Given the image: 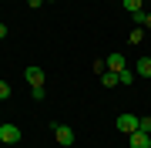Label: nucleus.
Wrapping results in <instances>:
<instances>
[{
	"instance_id": "obj_10",
	"label": "nucleus",
	"mask_w": 151,
	"mask_h": 148,
	"mask_svg": "<svg viewBox=\"0 0 151 148\" xmlns=\"http://www.w3.org/2000/svg\"><path fill=\"white\" fill-rule=\"evenodd\" d=\"M134 24H138V27H145V30H151V14H145V10L134 14Z\"/></svg>"
},
{
	"instance_id": "obj_5",
	"label": "nucleus",
	"mask_w": 151,
	"mask_h": 148,
	"mask_svg": "<svg viewBox=\"0 0 151 148\" xmlns=\"http://www.w3.org/2000/svg\"><path fill=\"white\" fill-rule=\"evenodd\" d=\"M104 64H108V71H114V74H121L124 67H128V64H124V54H108Z\"/></svg>"
},
{
	"instance_id": "obj_11",
	"label": "nucleus",
	"mask_w": 151,
	"mask_h": 148,
	"mask_svg": "<svg viewBox=\"0 0 151 148\" xmlns=\"http://www.w3.org/2000/svg\"><path fill=\"white\" fill-rule=\"evenodd\" d=\"M128 40H131V44H141V40H145V27H134L128 34Z\"/></svg>"
},
{
	"instance_id": "obj_13",
	"label": "nucleus",
	"mask_w": 151,
	"mask_h": 148,
	"mask_svg": "<svg viewBox=\"0 0 151 148\" xmlns=\"http://www.w3.org/2000/svg\"><path fill=\"white\" fill-rule=\"evenodd\" d=\"M7 98H10V84L0 81V101H7Z\"/></svg>"
},
{
	"instance_id": "obj_4",
	"label": "nucleus",
	"mask_w": 151,
	"mask_h": 148,
	"mask_svg": "<svg viewBox=\"0 0 151 148\" xmlns=\"http://www.w3.org/2000/svg\"><path fill=\"white\" fill-rule=\"evenodd\" d=\"M24 77L30 81V88H44V71H40L37 64H30L27 71H24Z\"/></svg>"
},
{
	"instance_id": "obj_15",
	"label": "nucleus",
	"mask_w": 151,
	"mask_h": 148,
	"mask_svg": "<svg viewBox=\"0 0 151 148\" xmlns=\"http://www.w3.org/2000/svg\"><path fill=\"white\" fill-rule=\"evenodd\" d=\"M30 98L34 101H44V88H30Z\"/></svg>"
},
{
	"instance_id": "obj_8",
	"label": "nucleus",
	"mask_w": 151,
	"mask_h": 148,
	"mask_svg": "<svg viewBox=\"0 0 151 148\" xmlns=\"http://www.w3.org/2000/svg\"><path fill=\"white\" fill-rule=\"evenodd\" d=\"M134 71H138L141 77H151V57H141V61H138V67H134Z\"/></svg>"
},
{
	"instance_id": "obj_2",
	"label": "nucleus",
	"mask_w": 151,
	"mask_h": 148,
	"mask_svg": "<svg viewBox=\"0 0 151 148\" xmlns=\"http://www.w3.org/2000/svg\"><path fill=\"white\" fill-rule=\"evenodd\" d=\"M0 142L4 145H17L20 142V128L17 125H0Z\"/></svg>"
},
{
	"instance_id": "obj_7",
	"label": "nucleus",
	"mask_w": 151,
	"mask_h": 148,
	"mask_svg": "<svg viewBox=\"0 0 151 148\" xmlns=\"http://www.w3.org/2000/svg\"><path fill=\"white\" fill-rule=\"evenodd\" d=\"M141 7H145V0H124V14H141Z\"/></svg>"
},
{
	"instance_id": "obj_3",
	"label": "nucleus",
	"mask_w": 151,
	"mask_h": 148,
	"mask_svg": "<svg viewBox=\"0 0 151 148\" xmlns=\"http://www.w3.org/2000/svg\"><path fill=\"white\" fill-rule=\"evenodd\" d=\"M54 138H57V145H74V131H70L67 125H54Z\"/></svg>"
},
{
	"instance_id": "obj_16",
	"label": "nucleus",
	"mask_w": 151,
	"mask_h": 148,
	"mask_svg": "<svg viewBox=\"0 0 151 148\" xmlns=\"http://www.w3.org/2000/svg\"><path fill=\"white\" fill-rule=\"evenodd\" d=\"M7 37V24H0V40H4Z\"/></svg>"
},
{
	"instance_id": "obj_14",
	"label": "nucleus",
	"mask_w": 151,
	"mask_h": 148,
	"mask_svg": "<svg viewBox=\"0 0 151 148\" xmlns=\"http://www.w3.org/2000/svg\"><path fill=\"white\" fill-rule=\"evenodd\" d=\"M138 131H148V135H151V118H141V121H138Z\"/></svg>"
},
{
	"instance_id": "obj_1",
	"label": "nucleus",
	"mask_w": 151,
	"mask_h": 148,
	"mask_svg": "<svg viewBox=\"0 0 151 148\" xmlns=\"http://www.w3.org/2000/svg\"><path fill=\"white\" fill-rule=\"evenodd\" d=\"M138 115H131V111H124V115H118V131H124V135H131V131H138Z\"/></svg>"
},
{
	"instance_id": "obj_12",
	"label": "nucleus",
	"mask_w": 151,
	"mask_h": 148,
	"mask_svg": "<svg viewBox=\"0 0 151 148\" xmlns=\"http://www.w3.org/2000/svg\"><path fill=\"white\" fill-rule=\"evenodd\" d=\"M118 81L124 84V88H128V84H134V74H131V71H128V67H124V71L118 74Z\"/></svg>"
},
{
	"instance_id": "obj_17",
	"label": "nucleus",
	"mask_w": 151,
	"mask_h": 148,
	"mask_svg": "<svg viewBox=\"0 0 151 148\" xmlns=\"http://www.w3.org/2000/svg\"><path fill=\"white\" fill-rule=\"evenodd\" d=\"M27 4H30V7H40V4H44V0H27Z\"/></svg>"
},
{
	"instance_id": "obj_6",
	"label": "nucleus",
	"mask_w": 151,
	"mask_h": 148,
	"mask_svg": "<svg viewBox=\"0 0 151 148\" xmlns=\"http://www.w3.org/2000/svg\"><path fill=\"white\" fill-rule=\"evenodd\" d=\"M131 148H151V135L148 131H131Z\"/></svg>"
},
{
	"instance_id": "obj_18",
	"label": "nucleus",
	"mask_w": 151,
	"mask_h": 148,
	"mask_svg": "<svg viewBox=\"0 0 151 148\" xmlns=\"http://www.w3.org/2000/svg\"><path fill=\"white\" fill-rule=\"evenodd\" d=\"M50 4H54V0H50Z\"/></svg>"
},
{
	"instance_id": "obj_9",
	"label": "nucleus",
	"mask_w": 151,
	"mask_h": 148,
	"mask_svg": "<svg viewBox=\"0 0 151 148\" xmlns=\"http://www.w3.org/2000/svg\"><path fill=\"white\" fill-rule=\"evenodd\" d=\"M101 84H104V88H114V84H121V81H118L114 71H104V74H101Z\"/></svg>"
}]
</instances>
